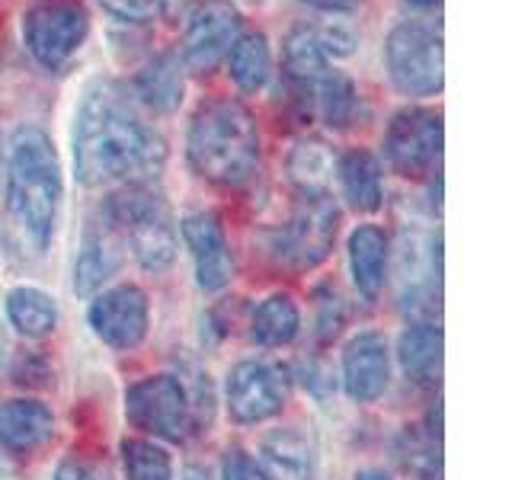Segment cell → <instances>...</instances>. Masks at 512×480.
Listing matches in <instances>:
<instances>
[{"label": "cell", "mask_w": 512, "mask_h": 480, "mask_svg": "<svg viewBox=\"0 0 512 480\" xmlns=\"http://www.w3.org/2000/svg\"><path fill=\"white\" fill-rule=\"evenodd\" d=\"M71 157L80 186H132L164 170L167 144L138 116L119 84L93 80L80 93L74 109Z\"/></svg>", "instance_id": "cell-1"}, {"label": "cell", "mask_w": 512, "mask_h": 480, "mask_svg": "<svg viewBox=\"0 0 512 480\" xmlns=\"http://www.w3.org/2000/svg\"><path fill=\"white\" fill-rule=\"evenodd\" d=\"M64 202L55 141L39 125L16 128L7 151L4 208L20 247L42 256L52 247Z\"/></svg>", "instance_id": "cell-2"}, {"label": "cell", "mask_w": 512, "mask_h": 480, "mask_svg": "<svg viewBox=\"0 0 512 480\" xmlns=\"http://www.w3.org/2000/svg\"><path fill=\"white\" fill-rule=\"evenodd\" d=\"M189 167L215 186H244L260 160V132L250 109L228 96L196 109L186 132Z\"/></svg>", "instance_id": "cell-3"}, {"label": "cell", "mask_w": 512, "mask_h": 480, "mask_svg": "<svg viewBox=\"0 0 512 480\" xmlns=\"http://www.w3.org/2000/svg\"><path fill=\"white\" fill-rule=\"evenodd\" d=\"M103 215L141 269L164 272L176 263L180 231H176V218L167 199L157 189L144 183L119 186L109 196Z\"/></svg>", "instance_id": "cell-4"}, {"label": "cell", "mask_w": 512, "mask_h": 480, "mask_svg": "<svg viewBox=\"0 0 512 480\" xmlns=\"http://www.w3.org/2000/svg\"><path fill=\"white\" fill-rule=\"evenodd\" d=\"M384 68L404 96L439 93L445 80L442 32L423 20L397 23L384 39Z\"/></svg>", "instance_id": "cell-5"}, {"label": "cell", "mask_w": 512, "mask_h": 480, "mask_svg": "<svg viewBox=\"0 0 512 480\" xmlns=\"http://www.w3.org/2000/svg\"><path fill=\"white\" fill-rule=\"evenodd\" d=\"M125 416L157 442H183L196 429L189 388L180 375H148L125 391Z\"/></svg>", "instance_id": "cell-6"}, {"label": "cell", "mask_w": 512, "mask_h": 480, "mask_svg": "<svg viewBox=\"0 0 512 480\" xmlns=\"http://www.w3.org/2000/svg\"><path fill=\"white\" fill-rule=\"evenodd\" d=\"M336 231H340V212H336L327 192H320V196H301L288 221L279 231H272L269 247L279 256L282 266L295 272H308L330 256Z\"/></svg>", "instance_id": "cell-7"}, {"label": "cell", "mask_w": 512, "mask_h": 480, "mask_svg": "<svg viewBox=\"0 0 512 480\" xmlns=\"http://www.w3.org/2000/svg\"><path fill=\"white\" fill-rule=\"evenodd\" d=\"M90 32V16L80 4H45L23 16V45L45 71L64 68Z\"/></svg>", "instance_id": "cell-8"}, {"label": "cell", "mask_w": 512, "mask_h": 480, "mask_svg": "<svg viewBox=\"0 0 512 480\" xmlns=\"http://www.w3.org/2000/svg\"><path fill=\"white\" fill-rule=\"evenodd\" d=\"M288 397V384L279 365L266 359L237 362L224 378V407L240 426H256L282 413Z\"/></svg>", "instance_id": "cell-9"}, {"label": "cell", "mask_w": 512, "mask_h": 480, "mask_svg": "<svg viewBox=\"0 0 512 480\" xmlns=\"http://www.w3.org/2000/svg\"><path fill=\"white\" fill-rule=\"evenodd\" d=\"M384 157L400 176L429 173L442 157V112L426 106L394 112L384 132Z\"/></svg>", "instance_id": "cell-10"}, {"label": "cell", "mask_w": 512, "mask_h": 480, "mask_svg": "<svg viewBox=\"0 0 512 480\" xmlns=\"http://www.w3.org/2000/svg\"><path fill=\"white\" fill-rule=\"evenodd\" d=\"M87 324L100 343L128 352L144 343L151 330V304L138 285H112L96 292L87 308Z\"/></svg>", "instance_id": "cell-11"}, {"label": "cell", "mask_w": 512, "mask_h": 480, "mask_svg": "<svg viewBox=\"0 0 512 480\" xmlns=\"http://www.w3.org/2000/svg\"><path fill=\"white\" fill-rule=\"evenodd\" d=\"M240 32V10L231 0H199L186 16L183 29V64L196 74H208L215 64L228 55Z\"/></svg>", "instance_id": "cell-12"}, {"label": "cell", "mask_w": 512, "mask_h": 480, "mask_svg": "<svg viewBox=\"0 0 512 480\" xmlns=\"http://www.w3.org/2000/svg\"><path fill=\"white\" fill-rule=\"evenodd\" d=\"M343 391L356 404H375L391 388V346L378 330H359L349 336L340 359Z\"/></svg>", "instance_id": "cell-13"}, {"label": "cell", "mask_w": 512, "mask_h": 480, "mask_svg": "<svg viewBox=\"0 0 512 480\" xmlns=\"http://www.w3.org/2000/svg\"><path fill=\"white\" fill-rule=\"evenodd\" d=\"M180 231L192 256V269H196V285L205 295L228 288L234 276V260L221 221L212 212H192L180 221Z\"/></svg>", "instance_id": "cell-14"}, {"label": "cell", "mask_w": 512, "mask_h": 480, "mask_svg": "<svg viewBox=\"0 0 512 480\" xmlns=\"http://www.w3.org/2000/svg\"><path fill=\"white\" fill-rule=\"evenodd\" d=\"M122 240L112 231V224L100 212L87 218L84 234H80L77 256H74V292L77 295H96L100 288L116 276L122 266Z\"/></svg>", "instance_id": "cell-15"}, {"label": "cell", "mask_w": 512, "mask_h": 480, "mask_svg": "<svg viewBox=\"0 0 512 480\" xmlns=\"http://www.w3.org/2000/svg\"><path fill=\"white\" fill-rule=\"evenodd\" d=\"M55 436V413L42 400L13 397L0 404V448L13 458H29Z\"/></svg>", "instance_id": "cell-16"}, {"label": "cell", "mask_w": 512, "mask_h": 480, "mask_svg": "<svg viewBox=\"0 0 512 480\" xmlns=\"http://www.w3.org/2000/svg\"><path fill=\"white\" fill-rule=\"evenodd\" d=\"M349 276L362 301H378L391 269V244L378 224H359L346 244Z\"/></svg>", "instance_id": "cell-17"}, {"label": "cell", "mask_w": 512, "mask_h": 480, "mask_svg": "<svg viewBox=\"0 0 512 480\" xmlns=\"http://www.w3.org/2000/svg\"><path fill=\"white\" fill-rule=\"evenodd\" d=\"M256 464L269 480H314V445L298 426L269 429L256 445Z\"/></svg>", "instance_id": "cell-18"}, {"label": "cell", "mask_w": 512, "mask_h": 480, "mask_svg": "<svg viewBox=\"0 0 512 480\" xmlns=\"http://www.w3.org/2000/svg\"><path fill=\"white\" fill-rule=\"evenodd\" d=\"M295 87V84H292ZM301 96V106L308 116H317L327 128H349L356 122L359 112V90L352 84V77L343 71H324L314 84L308 87H295Z\"/></svg>", "instance_id": "cell-19"}, {"label": "cell", "mask_w": 512, "mask_h": 480, "mask_svg": "<svg viewBox=\"0 0 512 480\" xmlns=\"http://www.w3.org/2000/svg\"><path fill=\"white\" fill-rule=\"evenodd\" d=\"M336 180H340V192L349 208H356L362 215H372L384 205V173L381 160L365 151L352 148L340 160H336Z\"/></svg>", "instance_id": "cell-20"}, {"label": "cell", "mask_w": 512, "mask_h": 480, "mask_svg": "<svg viewBox=\"0 0 512 480\" xmlns=\"http://www.w3.org/2000/svg\"><path fill=\"white\" fill-rule=\"evenodd\" d=\"M4 314L23 340H45L58 327V301L39 285H13L4 298Z\"/></svg>", "instance_id": "cell-21"}, {"label": "cell", "mask_w": 512, "mask_h": 480, "mask_svg": "<svg viewBox=\"0 0 512 480\" xmlns=\"http://www.w3.org/2000/svg\"><path fill=\"white\" fill-rule=\"evenodd\" d=\"M400 372L413 384H436L442 375V327L439 324H410L397 340Z\"/></svg>", "instance_id": "cell-22"}, {"label": "cell", "mask_w": 512, "mask_h": 480, "mask_svg": "<svg viewBox=\"0 0 512 480\" xmlns=\"http://www.w3.org/2000/svg\"><path fill=\"white\" fill-rule=\"evenodd\" d=\"M132 87H135V96L148 109H154V112H173L176 106L183 103V93H186V80H183L180 58L170 55V52L151 58L135 74V84Z\"/></svg>", "instance_id": "cell-23"}, {"label": "cell", "mask_w": 512, "mask_h": 480, "mask_svg": "<svg viewBox=\"0 0 512 480\" xmlns=\"http://www.w3.org/2000/svg\"><path fill=\"white\" fill-rule=\"evenodd\" d=\"M228 74L244 93H260L266 90L272 77V48L266 32H244L237 36L228 48Z\"/></svg>", "instance_id": "cell-24"}, {"label": "cell", "mask_w": 512, "mask_h": 480, "mask_svg": "<svg viewBox=\"0 0 512 480\" xmlns=\"http://www.w3.org/2000/svg\"><path fill=\"white\" fill-rule=\"evenodd\" d=\"M250 333L260 346L279 349L292 346L301 333V311L292 295H269L266 301L256 304V311L250 317Z\"/></svg>", "instance_id": "cell-25"}, {"label": "cell", "mask_w": 512, "mask_h": 480, "mask_svg": "<svg viewBox=\"0 0 512 480\" xmlns=\"http://www.w3.org/2000/svg\"><path fill=\"white\" fill-rule=\"evenodd\" d=\"M288 180L301 192V196H320L327 192V183L336 170V160L327 151V144L320 141H298L292 154L285 160Z\"/></svg>", "instance_id": "cell-26"}, {"label": "cell", "mask_w": 512, "mask_h": 480, "mask_svg": "<svg viewBox=\"0 0 512 480\" xmlns=\"http://www.w3.org/2000/svg\"><path fill=\"white\" fill-rule=\"evenodd\" d=\"M330 71L327 55L320 52L311 26H295L285 39V74L295 87H308L314 80Z\"/></svg>", "instance_id": "cell-27"}, {"label": "cell", "mask_w": 512, "mask_h": 480, "mask_svg": "<svg viewBox=\"0 0 512 480\" xmlns=\"http://www.w3.org/2000/svg\"><path fill=\"white\" fill-rule=\"evenodd\" d=\"M125 480H173V458L157 439H125L119 445Z\"/></svg>", "instance_id": "cell-28"}, {"label": "cell", "mask_w": 512, "mask_h": 480, "mask_svg": "<svg viewBox=\"0 0 512 480\" xmlns=\"http://www.w3.org/2000/svg\"><path fill=\"white\" fill-rule=\"evenodd\" d=\"M311 32L320 45V52L327 55V61L349 58V55H356V48H359V32L349 20H327L320 26H311Z\"/></svg>", "instance_id": "cell-29"}, {"label": "cell", "mask_w": 512, "mask_h": 480, "mask_svg": "<svg viewBox=\"0 0 512 480\" xmlns=\"http://www.w3.org/2000/svg\"><path fill=\"white\" fill-rule=\"evenodd\" d=\"M170 0H100V7L112 16V20L128 23V26H148L157 23L167 13Z\"/></svg>", "instance_id": "cell-30"}, {"label": "cell", "mask_w": 512, "mask_h": 480, "mask_svg": "<svg viewBox=\"0 0 512 480\" xmlns=\"http://www.w3.org/2000/svg\"><path fill=\"white\" fill-rule=\"evenodd\" d=\"M218 477L221 480H269L260 464H256V458H250L247 452H240V448H231V452L224 455Z\"/></svg>", "instance_id": "cell-31"}, {"label": "cell", "mask_w": 512, "mask_h": 480, "mask_svg": "<svg viewBox=\"0 0 512 480\" xmlns=\"http://www.w3.org/2000/svg\"><path fill=\"white\" fill-rule=\"evenodd\" d=\"M55 480H112L109 471L103 468L100 461H90V458H80V455H71L58 464L55 471Z\"/></svg>", "instance_id": "cell-32"}, {"label": "cell", "mask_w": 512, "mask_h": 480, "mask_svg": "<svg viewBox=\"0 0 512 480\" xmlns=\"http://www.w3.org/2000/svg\"><path fill=\"white\" fill-rule=\"evenodd\" d=\"M301 4H311L317 10H327V13H349V10H356L362 0H301Z\"/></svg>", "instance_id": "cell-33"}, {"label": "cell", "mask_w": 512, "mask_h": 480, "mask_svg": "<svg viewBox=\"0 0 512 480\" xmlns=\"http://www.w3.org/2000/svg\"><path fill=\"white\" fill-rule=\"evenodd\" d=\"M180 480H221L215 468H208V464H186L180 471Z\"/></svg>", "instance_id": "cell-34"}, {"label": "cell", "mask_w": 512, "mask_h": 480, "mask_svg": "<svg viewBox=\"0 0 512 480\" xmlns=\"http://www.w3.org/2000/svg\"><path fill=\"white\" fill-rule=\"evenodd\" d=\"M352 480H391V474L381 471V468H365V471H359Z\"/></svg>", "instance_id": "cell-35"}, {"label": "cell", "mask_w": 512, "mask_h": 480, "mask_svg": "<svg viewBox=\"0 0 512 480\" xmlns=\"http://www.w3.org/2000/svg\"><path fill=\"white\" fill-rule=\"evenodd\" d=\"M407 7H413V10H436L442 0H404Z\"/></svg>", "instance_id": "cell-36"}, {"label": "cell", "mask_w": 512, "mask_h": 480, "mask_svg": "<svg viewBox=\"0 0 512 480\" xmlns=\"http://www.w3.org/2000/svg\"><path fill=\"white\" fill-rule=\"evenodd\" d=\"M420 480H439V477H432V474H426V477H420Z\"/></svg>", "instance_id": "cell-37"}]
</instances>
